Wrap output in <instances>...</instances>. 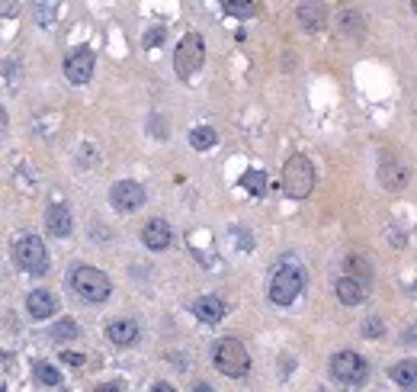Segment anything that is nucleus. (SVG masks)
Here are the masks:
<instances>
[{"instance_id":"423d86ee","label":"nucleus","mask_w":417,"mask_h":392,"mask_svg":"<svg viewBox=\"0 0 417 392\" xmlns=\"http://www.w3.org/2000/svg\"><path fill=\"white\" fill-rule=\"evenodd\" d=\"M202 62H206V42L199 32H187L177 45V55H174V71H177L180 81H189V77L202 71Z\"/></svg>"},{"instance_id":"7c9ffc66","label":"nucleus","mask_w":417,"mask_h":392,"mask_svg":"<svg viewBox=\"0 0 417 392\" xmlns=\"http://www.w3.org/2000/svg\"><path fill=\"white\" fill-rule=\"evenodd\" d=\"M7 122H10V116H7V109L0 103V132H7Z\"/></svg>"},{"instance_id":"c756f323","label":"nucleus","mask_w":417,"mask_h":392,"mask_svg":"<svg viewBox=\"0 0 417 392\" xmlns=\"http://www.w3.org/2000/svg\"><path fill=\"white\" fill-rule=\"evenodd\" d=\"M62 357H64V361H68V363H71V367H81V363H83V357H81V354H62Z\"/></svg>"},{"instance_id":"dca6fc26","label":"nucleus","mask_w":417,"mask_h":392,"mask_svg":"<svg viewBox=\"0 0 417 392\" xmlns=\"http://www.w3.org/2000/svg\"><path fill=\"white\" fill-rule=\"evenodd\" d=\"M26 309H29V315L32 318H49L58 312V299L49 293V289H32L29 296H26Z\"/></svg>"},{"instance_id":"2eb2a0df","label":"nucleus","mask_w":417,"mask_h":392,"mask_svg":"<svg viewBox=\"0 0 417 392\" xmlns=\"http://www.w3.org/2000/svg\"><path fill=\"white\" fill-rule=\"evenodd\" d=\"M299 23H302V29H308V32L324 29L327 10H324L321 0H302V3H299Z\"/></svg>"},{"instance_id":"cd10ccee","label":"nucleus","mask_w":417,"mask_h":392,"mask_svg":"<svg viewBox=\"0 0 417 392\" xmlns=\"http://www.w3.org/2000/svg\"><path fill=\"white\" fill-rule=\"evenodd\" d=\"M148 132H154L157 138H167V126L161 116H151V122H148Z\"/></svg>"},{"instance_id":"6ab92c4d","label":"nucleus","mask_w":417,"mask_h":392,"mask_svg":"<svg viewBox=\"0 0 417 392\" xmlns=\"http://www.w3.org/2000/svg\"><path fill=\"white\" fill-rule=\"evenodd\" d=\"M344 274H350L353 280H360L363 287H373V264L363 254H347L344 257Z\"/></svg>"},{"instance_id":"f8f14e48","label":"nucleus","mask_w":417,"mask_h":392,"mask_svg":"<svg viewBox=\"0 0 417 392\" xmlns=\"http://www.w3.org/2000/svg\"><path fill=\"white\" fill-rule=\"evenodd\" d=\"M334 26H337V32H340L344 39H350V42H356V39H363V32H366L363 13L353 10V7H344V10L337 13V20H334Z\"/></svg>"},{"instance_id":"5701e85b","label":"nucleus","mask_w":417,"mask_h":392,"mask_svg":"<svg viewBox=\"0 0 417 392\" xmlns=\"http://www.w3.org/2000/svg\"><path fill=\"white\" fill-rule=\"evenodd\" d=\"M77 335H81V328H77V322H74V318H62V322H55V325H52V338L58 341V344L74 341Z\"/></svg>"},{"instance_id":"6e6552de","label":"nucleus","mask_w":417,"mask_h":392,"mask_svg":"<svg viewBox=\"0 0 417 392\" xmlns=\"http://www.w3.org/2000/svg\"><path fill=\"white\" fill-rule=\"evenodd\" d=\"M145 200H148L145 187L135 181H119L109 187V202H113L116 212H135L145 206Z\"/></svg>"},{"instance_id":"bb28decb","label":"nucleus","mask_w":417,"mask_h":392,"mask_svg":"<svg viewBox=\"0 0 417 392\" xmlns=\"http://www.w3.org/2000/svg\"><path fill=\"white\" fill-rule=\"evenodd\" d=\"M382 322H379V318H369V322H366V328H363V335L366 338H379V335H382Z\"/></svg>"},{"instance_id":"412c9836","label":"nucleus","mask_w":417,"mask_h":392,"mask_svg":"<svg viewBox=\"0 0 417 392\" xmlns=\"http://www.w3.org/2000/svg\"><path fill=\"white\" fill-rule=\"evenodd\" d=\"M241 187H244L254 200H260V196H267V174H263V170H244Z\"/></svg>"},{"instance_id":"f257e3e1","label":"nucleus","mask_w":417,"mask_h":392,"mask_svg":"<svg viewBox=\"0 0 417 392\" xmlns=\"http://www.w3.org/2000/svg\"><path fill=\"white\" fill-rule=\"evenodd\" d=\"M302 289H305V267L299 264L295 257H282L270 276V287H267L270 302H276V306H292L295 299L302 296Z\"/></svg>"},{"instance_id":"4468645a","label":"nucleus","mask_w":417,"mask_h":392,"mask_svg":"<svg viewBox=\"0 0 417 392\" xmlns=\"http://www.w3.org/2000/svg\"><path fill=\"white\" fill-rule=\"evenodd\" d=\"M170 225L164 222V219H151V222L145 225V232H142V241H145L148 251H167L170 248Z\"/></svg>"},{"instance_id":"39448f33","label":"nucleus","mask_w":417,"mask_h":392,"mask_svg":"<svg viewBox=\"0 0 417 392\" xmlns=\"http://www.w3.org/2000/svg\"><path fill=\"white\" fill-rule=\"evenodd\" d=\"M13 261L20 270L32 276H42L49 274V251H45V244L39 241V235H20L16 241H13Z\"/></svg>"},{"instance_id":"a878e982","label":"nucleus","mask_w":417,"mask_h":392,"mask_svg":"<svg viewBox=\"0 0 417 392\" xmlns=\"http://www.w3.org/2000/svg\"><path fill=\"white\" fill-rule=\"evenodd\" d=\"M164 42V29H148L145 32V49H157Z\"/></svg>"},{"instance_id":"393cba45","label":"nucleus","mask_w":417,"mask_h":392,"mask_svg":"<svg viewBox=\"0 0 417 392\" xmlns=\"http://www.w3.org/2000/svg\"><path fill=\"white\" fill-rule=\"evenodd\" d=\"M32 373H36V380H39L42 386H52V389L64 382V380H62V373L55 370L52 363H36V370H32Z\"/></svg>"},{"instance_id":"1a4fd4ad","label":"nucleus","mask_w":417,"mask_h":392,"mask_svg":"<svg viewBox=\"0 0 417 392\" xmlns=\"http://www.w3.org/2000/svg\"><path fill=\"white\" fill-rule=\"evenodd\" d=\"M94 52L87 49V45H77L74 52H68V58H64V77L71 81V84H87L90 77H94Z\"/></svg>"},{"instance_id":"b1692460","label":"nucleus","mask_w":417,"mask_h":392,"mask_svg":"<svg viewBox=\"0 0 417 392\" xmlns=\"http://www.w3.org/2000/svg\"><path fill=\"white\" fill-rule=\"evenodd\" d=\"M221 10L234 20H247L254 16V0H221Z\"/></svg>"},{"instance_id":"2f4dec72","label":"nucleus","mask_w":417,"mask_h":392,"mask_svg":"<svg viewBox=\"0 0 417 392\" xmlns=\"http://www.w3.org/2000/svg\"><path fill=\"white\" fill-rule=\"evenodd\" d=\"M411 7H414V13H417V0H411Z\"/></svg>"},{"instance_id":"aec40b11","label":"nucleus","mask_w":417,"mask_h":392,"mask_svg":"<svg viewBox=\"0 0 417 392\" xmlns=\"http://www.w3.org/2000/svg\"><path fill=\"white\" fill-rule=\"evenodd\" d=\"M392 382L395 386H401V389H411V386H417V361H401L392 367Z\"/></svg>"},{"instance_id":"9d476101","label":"nucleus","mask_w":417,"mask_h":392,"mask_svg":"<svg viewBox=\"0 0 417 392\" xmlns=\"http://www.w3.org/2000/svg\"><path fill=\"white\" fill-rule=\"evenodd\" d=\"M379 181H382L386 190H405L407 181H411V170L395 158H382V164H379Z\"/></svg>"},{"instance_id":"4be33fe9","label":"nucleus","mask_w":417,"mask_h":392,"mask_svg":"<svg viewBox=\"0 0 417 392\" xmlns=\"http://www.w3.org/2000/svg\"><path fill=\"white\" fill-rule=\"evenodd\" d=\"M215 142H219V135H215V129L212 126H196L193 132H189V145H193L196 151L215 148Z\"/></svg>"},{"instance_id":"9b49d317","label":"nucleus","mask_w":417,"mask_h":392,"mask_svg":"<svg viewBox=\"0 0 417 392\" xmlns=\"http://www.w3.org/2000/svg\"><path fill=\"white\" fill-rule=\"evenodd\" d=\"M45 228H49V235H55V238H68L74 228L71 209H68L64 202H52L49 212H45Z\"/></svg>"},{"instance_id":"ddd939ff","label":"nucleus","mask_w":417,"mask_h":392,"mask_svg":"<svg viewBox=\"0 0 417 392\" xmlns=\"http://www.w3.org/2000/svg\"><path fill=\"white\" fill-rule=\"evenodd\" d=\"M334 293H337V299L344 302V306H360V302H366V293H369V287H363L360 280H353L350 274L337 276V283H334Z\"/></svg>"},{"instance_id":"0eeeda50","label":"nucleus","mask_w":417,"mask_h":392,"mask_svg":"<svg viewBox=\"0 0 417 392\" xmlns=\"http://www.w3.org/2000/svg\"><path fill=\"white\" fill-rule=\"evenodd\" d=\"M366 373H369V367L356 350H337L331 357V376L340 386H360L366 380Z\"/></svg>"},{"instance_id":"7ed1b4c3","label":"nucleus","mask_w":417,"mask_h":392,"mask_svg":"<svg viewBox=\"0 0 417 392\" xmlns=\"http://www.w3.org/2000/svg\"><path fill=\"white\" fill-rule=\"evenodd\" d=\"M212 363L219 367V373L241 380V376H247V370H250V354L238 338H221V341H215V348H212Z\"/></svg>"},{"instance_id":"20e7f679","label":"nucleus","mask_w":417,"mask_h":392,"mask_svg":"<svg viewBox=\"0 0 417 392\" xmlns=\"http://www.w3.org/2000/svg\"><path fill=\"white\" fill-rule=\"evenodd\" d=\"M71 289L83 299V302H94V306H100V302H106V299H109L113 283H109V276H106L103 270H96V267H74Z\"/></svg>"},{"instance_id":"f3484780","label":"nucleus","mask_w":417,"mask_h":392,"mask_svg":"<svg viewBox=\"0 0 417 392\" xmlns=\"http://www.w3.org/2000/svg\"><path fill=\"white\" fill-rule=\"evenodd\" d=\"M193 315L199 322H206V325H219L221 318H225V302L219 296H199L193 302Z\"/></svg>"},{"instance_id":"f03ea898","label":"nucleus","mask_w":417,"mask_h":392,"mask_svg":"<svg viewBox=\"0 0 417 392\" xmlns=\"http://www.w3.org/2000/svg\"><path fill=\"white\" fill-rule=\"evenodd\" d=\"M314 190V164L305 155H292L282 168V193L289 200H308Z\"/></svg>"},{"instance_id":"c85d7f7f","label":"nucleus","mask_w":417,"mask_h":392,"mask_svg":"<svg viewBox=\"0 0 417 392\" xmlns=\"http://www.w3.org/2000/svg\"><path fill=\"white\" fill-rule=\"evenodd\" d=\"M20 0H0V16H16Z\"/></svg>"},{"instance_id":"a211bd4d","label":"nucleus","mask_w":417,"mask_h":392,"mask_svg":"<svg viewBox=\"0 0 417 392\" xmlns=\"http://www.w3.org/2000/svg\"><path fill=\"white\" fill-rule=\"evenodd\" d=\"M106 335H109V341H113V344L125 348V344H135V341H138V325L132 322V318H119V322H109Z\"/></svg>"}]
</instances>
